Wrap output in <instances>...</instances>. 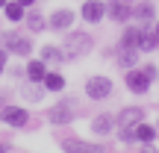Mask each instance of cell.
<instances>
[{
  "mask_svg": "<svg viewBox=\"0 0 159 153\" xmlns=\"http://www.w3.org/2000/svg\"><path fill=\"white\" fill-rule=\"evenodd\" d=\"M6 100H9V91H6V88H0V106H3Z\"/></svg>",
  "mask_w": 159,
  "mask_h": 153,
  "instance_id": "83f0119b",
  "label": "cell"
},
{
  "mask_svg": "<svg viewBox=\"0 0 159 153\" xmlns=\"http://www.w3.org/2000/svg\"><path fill=\"white\" fill-rule=\"evenodd\" d=\"M118 136H121V142H127V144H133V142H136V130H130V127H121V133H118Z\"/></svg>",
  "mask_w": 159,
  "mask_h": 153,
  "instance_id": "cb8c5ba5",
  "label": "cell"
},
{
  "mask_svg": "<svg viewBox=\"0 0 159 153\" xmlns=\"http://www.w3.org/2000/svg\"><path fill=\"white\" fill-rule=\"evenodd\" d=\"M3 6H6V0H0V9H3Z\"/></svg>",
  "mask_w": 159,
  "mask_h": 153,
  "instance_id": "4dcf8cb0",
  "label": "cell"
},
{
  "mask_svg": "<svg viewBox=\"0 0 159 153\" xmlns=\"http://www.w3.org/2000/svg\"><path fill=\"white\" fill-rule=\"evenodd\" d=\"M0 121L15 127V130H33V115L24 106H9V103H3V106H0Z\"/></svg>",
  "mask_w": 159,
  "mask_h": 153,
  "instance_id": "7a4b0ae2",
  "label": "cell"
},
{
  "mask_svg": "<svg viewBox=\"0 0 159 153\" xmlns=\"http://www.w3.org/2000/svg\"><path fill=\"white\" fill-rule=\"evenodd\" d=\"M91 33H68V38H65V56L68 59H77V56H85V53L91 50Z\"/></svg>",
  "mask_w": 159,
  "mask_h": 153,
  "instance_id": "3957f363",
  "label": "cell"
},
{
  "mask_svg": "<svg viewBox=\"0 0 159 153\" xmlns=\"http://www.w3.org/2000/svg\"><path fill=\"white\" fill-rule=\"evenodd\" d=\"M106 15L112 18V21H118V24H127L133 18V6H127V0H112V3L106 6Z\"/></svg>",
  "mask_w": 159,
  "mask_h": 153,
  "instance_id": "52a82bcc",
  "label": "cell"
},
{
  "mask_svg": "<svg viewBox=\"0 0 159 153\" xmlns=\"http://www.w3.org/2000/svg\"><path fill=\"white\" fill-rule=\"evenodd\" d=\"M24 21H27L30 33H44V29H47V21L39 15V12H24Z\"/></svg>",
  "mask_w": 159,
  "mask_h": 153,
  "instance_id": "ac0fdd59",
  "label": "cell"
},
{
  "mask_svg": "<svg viewBox=\"0 0 159 153\" xmlns=\"http://www.w3.org/2000/svg\"><path fill=\"white\" fill-rule=\"evenodd\" d=\"M6 18H9L12 24H18V21H24V12H27V6H21L18 0H6Z\"/></svg>",
  "mask_w": 159,
  "mask_h": 153,
  "instance_id": "ffe728a7",
  "label": "cell"
},
{
  "mask_svg": "<svg viewBox=\"0 0 159 153\" xmlns=\"http://www.w3.org/2000/svg\"><path fill=\"white\" fill-rule=\"evenodd\" d=\"M153 33H156V35H159V21H156V27H153Z\"/></svg>",
  "mask_w": 159,
  "mask_h": 153,
  "instance_id": "f546056e",
  "label": "cell"
},
{
  "mask_svg": "<svg viewBox=\"0 0 159 153\" xmlns=\"http://www.w3.org/2000/svg\"><path fill=\"white\" fill-rule=\"evenodd\" d=\"M142 71H144V74H148L150 79H156V77H159V71H156V65H144Z\"/></svg>",
  "mask_w": 159,
  "mask_h": 153,
  "instance_id": "484cf974",
  "label": "cell"
},
{
  "mask_svg": "<svg viewBox=\"0 0 159 153\" xmlns=\"http://www.w3.org/2000/svg\"><path fill=\"white\" fill-rule=\"evenodd\" d=\"M112 94V79L109 77H89L85 79V97L89 100H106V97Z\"/></svg>",
  "mask_w": 159,
  "mask_h": 153,
  "instance_id": "277c9868",
  "label": "cell"
},
{
  "mask_svg": "<svg viewBox=\"0 0 159 153\" xmlns=\"http://www.w3.org/2000/svg\"><path fill=\"white\" fill-rule=\"evenodd\" d=\"M15 38H18V33H3V47H6V50L15 44Z\"/></svg>",
  "mask_w": 159,
  "mask_h": 153,
  "instance_id": "d4e9b609",
  "label": "cell"
},
{
  "mask_svg": "<svg viewBox=\"0 0 159 153\" xmlns=\"http://www.w3.org/2000/svg\"><path fill=\"white\" fill-rule=\"evenodd\" d=\"M142 118H144V109H139V106H127V109H121V112H118L115 124H118V127H136Z\"/></svg>",
  "mask_w": 159,
  "mask_h": 153,
  "instance_id": "9c48e42d",
  "label": "cell"
},
{
  "mask_svg": "<svg viewBox=\"0 0 159 153\" xmlns=\"http://www.w3.org/2000/svg\"><path fill=\"white\" fill-rule=\"evenodd\" d=\"M153 138H156V130H153L150 124H144V121H139V124H136V142L153 144Z\"/></svg>",
  "mask_w": 159,
  "mask_h": 153,
  "instance_id": "d6986e66",
  "label": "cell"
},
{
  "mask_svg": "<svg viewBox=\"0 0 159 153\" xmlns=\"http://www.w3.org/2000/svg\"><path fill=\"white\" fill-rule=\"evenodd\" d=\"M153 15H156V9L150 3H139L136 9H133V18H139L142 24H150V21H153Z\"/></svg>",
  "mask_w": 159,
  "mask_h": 153,
  "instance_id": "44dd1931",
  "label": "cell"
},
{
  "mask_svg": "<svg viewBox=\"0 0 159 153\" xmlns=\"http://www.w3.org/2000/svg\"><path fill=\"white\" fill-rule=\"evenodd\" d=\"M62 147L65 150H83V153H100V150H106L103 144H91V142H83V138H65Z\"/></svg>",
  "mask_w": 159,
  "mask_h": 153,
  "instance_id": "7c38bea8",
  "label": "cell"
},
{
  "mask_svg": "<svg viewBox=\"0 0 159 153\" xmlns=\"http://www.w3.org/2000/svg\"><path fill=\"white\" fill-rule=\"evenodd\" d=\"M41 85H44L47 91H62L65 88V77L59 74V71H47L44 79H41Z\"/></svg>",
  "mask_w": 159,
  "mask_h": 153,
  "instance_id": "e0dca14e",
  "label": "cell"
},
{
  "mask_svg": "<svg viewBox=\"0 0 159 153\" xmlns=\"http://www.w3.org/2000/svg\"><path fill=\"white\" fill-rule=\"evenodd\" d=\"M136 62H139V50H136V47H121V50H118V65H121V68H136Z\"/></svg>",
  "mask_w": 159,
  "mask_h": 153,
  "instance_id": "9a60e30c",
  "label": "cell"
},
{
  "mask_svg": "<svg viewBox=\"0 0 159 153\" xmlns=\"http://www.w3.org/2000/svg\"><path fill=\"white\" fill-rule=\"evenodd\" d=\"M18 3H21V6H33L35 0H18Z\"/></svg>",
  "mask_w": 159,
  "mask_h": 153,
  "instance_id": "f1b7e54d",
  "label": "cell"
},
{
  "mask_svg": "<svg viewBox=\"0 0 159 153\" xmlns=\"http://www.w3.org/2000/svg\"><path fill=\"white\" fill-rule=\"evenodd\" d=\"M41 59H44V62H56V65H62L68 56H65L62 47H56V44H44V47H41Z\"/></svg>",
  "mask_w": 159,
  "mask_h": 153,
  "instance_id": "2e32d148",
  "label": "cell"
},
{
  "mask_svg": "<svg viewBox=\"0 0 159 153\" xmlns=\"http://www.w3.org/2000/svg\"><path fill=\"white\" fill-rule=\"evenodd\" d=\"M124 83H127V88H130L133 94H148V88H150V77L144 74V71H139V68H127Z\"/></svg>",
  "mask_w": 159,
  "mask_h": 153,
  "instance_id": "5b68a950",
  "label": "cell"
},
{
  "mask_svg": "<svg viewBox=\"0 0 159 153\" xmlns=\"http://www.w3.org/2000/svg\"><path fill=\"white\" fill-rule=\"evenodd\" d=\"M24 74H27V79H33V83H41L47 74V62L44 59H30L27 68H24Z\"/></svg>",
  "mask_w": 159,
  "mask_h": 153,
  "instance_id": "8fae6325",
  "label": "cell"
},
{
  "mask_svg": "<svg viewBox=\"0 0 159 153\" xmlns=\"http://www.w3.org/2000/svg\"><path fill=\"white\" fill-rule=\"evenodd\" d=\"M77 115H80L77 100H74V97H65V100H59L56 106L47 112V121H50V124H56V127H68Z\"/></svg>",
  "mask_w": 159,
  "mask_h": 153,
  "instance_id": "6da1fadb",
  "label": "cell"
},
{
  "mask_svg": "<svg viewBox=\"0 0 159 153\" xmlns=\"http://www.w3.org/2000/svg\"><path fill=\"white\" fill-rule=\"evenodd\" d=\"M9 50L15 53V56H30V53H33V41H30V38H24V35H18V38H15V44H12Z\"/></svg>",
  "mask_w": 159,
  "mask_h": 153,
  "instance_id": "603a6c76",
  "label": "cell"
},
{
  "mask_svg": "<svg viewBox=\"0 0 159 153\" xmlns=\"http://www.w3.org/2000/svg\"><path fill=\"white\" fill-rule=\"evenodd\" d=\"M6 59H9V53H6V47H0V74L6 71Z\"/></svg>",
  "mask_w": 159,
  "mask_h": 153,
  "instance_id": "4316f807",
  "label": "cell"
},
{
  "mask_svg": "<svg viewBox=\"0 0 159 153\" xmlns=\"http://www.w3.org/2000/svg\"><path fill=\"white\" fill-rule=\"evenodd\" d=\"M159 47V35L153 33V29H148V24L142 27V33H139V50H144V53H153Z\"/></svg>",
  "mask_w": 159,
  "mask_h": 153,
  "instance_id": "30bf717a",
  "label": "cell"
},
{
  "mask_svg": "<svg viewBox=\"0 0 159 153\" xmlns=\"http://www.w3.org/2000/svg\"><path fill=\"white\" fill-rule=\"evenodd\" d=\"M44 85H39V83H33V79H30V83H24L21 85V94H24V100H30V103H39L41 97H44Z\"/></svg>",
  "mask_w": 159,
  "mask_h": 153,
  "instance_id": "5bb4252c",
  "label": "cell"
},
{
  "mask_svg": "<svg viewBox=\"0 0 159 153\" xmlns=\"http://www.w3.org/2000/svg\"><path fill=\"white\" fill-rule=\"evenodd\" d=\"M71 24H74V12L71 9H56L50 18H47V27H50L53 33H65Z\"/></svg>",
  "mask_w": 159,
  "mask_h": 153,
  "instance_id": "8992f818",
  "label": "cell"
},
{
  "mask_svg": "<svg viewBox=\"0 0 159 153\" xmlns=\"http://www.w3.org/2000/svg\"><path fill=\"white\" fill-rule=\"evenodd\" d=\"M139 33H142V27H127L124 35H121V47H136L139 50Z\"/></svg>",
  "mask_w": 159,
  "mask_h": 153,
  "instance_id": "7402d4cb",
  "label": "cell"
},
{
  "mask_svg": "<svg viewBox=\"0 0 159 153\" xmlns=\"http://www.w3.org/2000/svg\"><path fill=\"white\" fill-rule=\"evenodd\" d=\"M112 127H115V118H112V115H97V118L91 121V133H94V136H109Z\"/></svg>",
  "mask_w": 159,
  "mask_h": 153,
  "instance_id": "4fadbf2b",
  "label": "cell"
},
{
  "mask_svg": "<svg viewBox=\"0 0 159 153\" xmlns=\"http://www.w3.org/2000/svg\"><path fill=\"white\" fill-rule=\"evenodd\" d=\"M103 15H106V3H100V0H85L83 3V21L97 24L103 21Z\"/></svg>",
  "mask_w": 159,
  "mask_h": 153,
  "instance_id": "ba28073f",
  "label": "cell"
}]
</instances>
